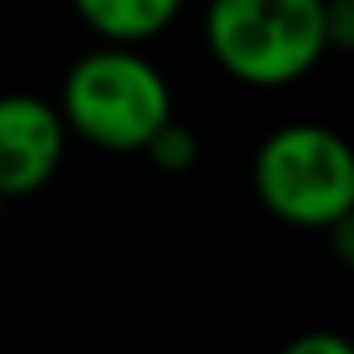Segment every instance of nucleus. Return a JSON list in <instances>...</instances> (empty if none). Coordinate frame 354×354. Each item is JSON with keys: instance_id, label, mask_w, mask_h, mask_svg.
<instances>
[{"instance_id": "6", "label": "nucleus", "mask_w": 354, "mask_h": 354, "mask_svg": "<svg viewBox=\"0 0 354 354\" xmlns=\"http://www.w3.org/2000/svg\"><path fill=\"white\" fill-rule=\"evenodd\" d=\"M142 154H146L158 171H167V175H184V171L196 167L201 146H196V133H192L188 125H180V121L171 117V121L142 146Z\"/></svg>"}, {"instance_id": "9", "label": "nucleus", "mask_w": 354, "mask_h": 354, "mask_svg": "<svg viewBox=\"0 0 354 354\" xmlns=\"http://www.w3.org/2000/svg\"><path fill=\"white\" fill-rule=\"evenodd\" d=\"M0 217H5V196H0Z\"/></svg>"}, {"instance_id": "7", "label": "nucleus", "mask_w": 354, "mask_h": 354, "mask_svg": "<svg viewBox=\"0 0 354 354\" xmlns=\"http://www.w3.org/2000/svg\"><path fill=\"white\" fill-rule=\"evenodd\" d=\"M325 42L329 50L354 46V0H325Z\"/></svg>"}, {"instance_id": "3", "label": "nucleus", "mask_w": 354, "mask_h": 354, "mask_svg": "<svg viewBox=\"0 0 354 354\" xmlns=\"http://www.w3.org/2000/svg\"><path fill=\"white\" fill-rule=\"evenodd\" d=\"M250 180L263 209L296 230H333L354 217V154L329 125L271 129L254 150Z\"/></svg>"}, {"instance_id": "2", "label": "nucleus", "mask_w": 354, "mask_h": 354, "mask_svg": "<svg viewBox=\"0 0 354 354\" xmlns=\"http://www.w3.org/2000/svg\"><path fill=\"white\" fill-rule=\"evenodd\" d=\"M205 46L250 88H288L329 55L325 0H209Z\"/></svg>"}, {"instance_id": "5", "label": "nucleus", "mask_w": 354, "mask_h": 354, "mask_svg": "<svg viewBox=\"0 0 354 354\" xmlns=\"http://www.w3.org/2000/svg\"><path fill=\"white\" fill-rule=\"evenodd\" d=\"M71 9L100 42L142 46L180 17L184 0H71Z\"/></svg>"}, {"instance_id": "8", "label": "nucleus", "mask_w": 354, "mask_h": 354, "mask_svg": "<svg viewBox=\"0 0 354 354\" xmlns=\"http://www.w3.org/2000/svg\"><path fill=\"white\" fill-rule=\"evenodd\" d=\"M279 354H354V350H350V342H346L342 333H333V329H313V333L292 337Z\"/></svg>"}, {"instance_id": "4", "label": "nucleus", "mask_w": 354, "mask_h": 354, "mask_svg": "<svg viewBox=\"0 0 354 354\" xmlns=\"http://www.w3.org/2000/svg\"><path fill=\"white\" fill-rule=\"evenodd\" d=\"M67 150V125L46 96H0V196L17 201L42 192Z\"/></svg>"}, {"instance_id": "1", "label": "nucleus", "mask_w": 354, "mask_h": 354, "mask_svg": "<svg viewBox=\"0 0 354 354\" xmlns=\"http://www.w3.org/2000/svg\"><path fill=\"white\" fill-rule=\"evenodd\" d=\"M55 109L67 133L113 154H142L171 121V88L138 46L100 42L67 67Z\"/></svg>"}]
</instances>
